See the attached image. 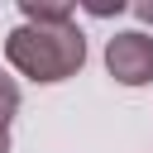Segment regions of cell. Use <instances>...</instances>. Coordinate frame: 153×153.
Wrapping results in <instances>:
<instances>
[{
  "label": "cell",
  "instance_id": "6da1fadb",
  "mask_svg": "<svg viewBox=\"0 0 153 153\" xmlns=\"http://www.w3.org/2000/svg\"><path fill=\"white\" fill-rule=\"evenodd\" d=\"M5 57L29 81H67L86 62V38L76 24H19L5 38Z\"/></svg>",
  "mask_w": 153,
  "mask_h": 153
},
{
  "label": "cell",
  "instance_id": "7a4b0ae2",
  "mask_svg": "<svg viewBox=\"0 0 153 153\" xmlns=\"http://www.w3.org/2000/svg\"><path fill=\"white\" fill-rule=\"evenodd\" d=\"M105 72L120 86H148L153 81V33L124 29L105 43Z\"/></svg>",
  "mask_w": 153,
  "mask_h": 153
},
{
  "label": "cell",
  "instance_id": "3957f363",
  "mask_svg": "<svg viewBox=\"0 0 153 153\" xmlns=\"http://www.w3.org/2000/svg\"><path fill=\"white\" fill-rule=\"evenodd\" d=\"M19 14L24 24H76L72 5H57V0H19Z\"/></svg>",
  "mask_w": 153,
  "mask_h": 153
},
{
  "label": "cell",
  "instance_id": "277c9868",
  "mask_svg": "<svg viewBox=\"0 0 153 153\" xmlns=\"http://www.w3.org/2000/svg\"><path fill=\"white\" fill-rule=\"evenodd\" d=\"M14 110H19V86H14V76H5V72H0V134H10Z\"/></svg>",
  "mask_w": 153,
  "mask_h": 153
},
{
  "label": "cell",
  "instance_id": "5b68a950",
  "mask_svg": "<svg viewBox=\"0 0 153 153\" xmlns=\"http://www.w3.org/2000/svg\"><path fill=\"white\" fill-rule=\"evenodd\" d=\"M134 14H139L143 24H153V5H134Z\"/></svg>",
  "mask_w": 153,
  "mask_h": 153
},
{
  "label": "cell",
  "instance_id": "8992f818",
  "mask_svg": "<svg viewBox=\"0 0 153 153\" xmlns=\"http://www.w3.org/2000/svg\"><path fill=\"white\" fill-rule=\"evenodd\" d=\"M0 153H10V134H0Z\"/></svg>",
  "mask_w": 153,
  "mask_h": 153
}]
</instances>
